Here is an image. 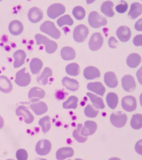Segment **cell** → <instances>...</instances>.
<instances>
[{
	"instance_id": "obj_41",
	"label": "cell",
	"mask_w": 142,
	"mask_h": 160,
	"mask_svg": "<svg viewBox=\"0 0 142 160\" xmlns=\"http://www.w3.org/2000/svg\"><path fill=\"white\" fill-rule=\"evenodd\" d=\"M84 112L85 115L87 117L93 118L97 117L99 111L95 109L91 105L88 104L85 107Z\"/></svg>"
},
{
	"instance_id": "obj_26",
	"label": "cell",
	"mask_w": 142,
	"mask_h": 160,
	"mask_svg": "<svg viewBox=\"0 0 142 160\" xmlns=\"http://www.w3.org/2000/svg\"><path fill=\"white\" fill-rule=\"evenodd\" d=\"M141 60V57L138 54L134 53L129 55L126 59V64L131 68H135L140 64Z\"/></svg>"
},
{
	"instance_id": "obj_10",
	"label": "cell",
	"mask_w": 142,
	"mask_h": 160,
	"mask_svg": "<svg viewBox=\"0 0 142 160\" xmlns=\"http://www.w3.org/2000/svg\"><path fill=\"white\" fill-rule=\"evenodd\" d=\"M122 105L123 109L128 112L135 110L137 107L136 98L131 95L126 96L122 99Z\"/></svg>"
},
{
	"instance_id": "obj_12",
	"label": "cell",
	"mask_w": 142,
	"mask_h": 160,
	"mask_svg": "<svg viewBox=\"0 0 142 160\" xmlns=\"http://www.w3.org/2000/svg\"><path fill=\"white\" fill-rule=\"evenodd\" d=\"M122 85L124 89L127 92L134 91L136 86L134 77L130 75H126L122 79Z\"/></svg>"
},
{
	"instance_id": "obj_43",
	"label": "cell",
	"mask_w": 142,
	"mask_h": 160,
	"mask_svg": "<svg viewBox=\"0 0 142 160\" xmlns=\"http://www.w3.org/2000/svg\"><path fill=\"white\" fill-rule=\"evenodd\" d=\"M16 157L18 160H26L28 158V154L25 149H20L16 151Z\"/></svg>"
},
{
	"instance_id": "obj_42",
	"label": "cell",
	"mask_w": 142,
	"mask_h": 160,
	"mask_svg": "<svg viewBox=\"0 0 142 160\" xmlns=\"http://www.w3.org/2000/svg\"><path fill=\"white\" fill-rule=\"evenodd\" d=\"M121 3L115 7V9L117 12L119 13H123L125 12L128 8L127 3L124 1H121Z\"/></svg>"
},
{
	"instance_id": "obj_6",
	"label": "cell",
	"mask_w": 142,
	"mask_h": 160,
	"mask_svg": "<svg viewBox=\"0 0 142 160\" xmlns=\"http://www.w3.org/2000/svg\"><path fill=\"white\" fill-rule=\"evenodd\" d=\"M26 68H24L16 73L15 82L18 85L25 87L30 82L31 77L30 74L25 72Z\"/></svg>"
},
{
	"instance_id": "obj_39",
	"label": "cell",
	"mask_w": 142,
	"mask_h": 160,
	"mask_svg": "<svg viewBox=\"0 0 142 160\" xmlns=\"http://www.w3.org/2000/svg\"><path fill=\"white\" fill-rule=\"evenodd\" d=\"M72 14L74 17L78 20H82L85 17L86 12L82 6H78L73 9Z\"/></svg>"
},
{
	"instance_id": "obj_38",
	"label": "cell",
	"mask_w": 142,
	"mask_h": 160,
	"mask_svg": "<svg viewBox=\"0 0 142 160\" xmlns=\"http://www.w3.org/2000/svg\"><path fill=\"white\" fill-rule=\"evenodd\" d=\"M39 124L41 127L42 131L44 134L47 132L51 127L49 116H46L41 118L39 121Z\"/></svg>"
},
{
	"instance_id": "obj_22",
	"label": "cell",
	"mask_w": 142,
	"mask_h": 160,
	"mask_svg": "<svg viewBox=\"0 0 142 160\" xmlns=\"http://www.w3.org/2000/svg\"><path fill=\"white\" fill-rule=\"evenodd\" d=\"M13 55L15 59L13 63L15 68L20 67L24 64L26 57V54L24 51L18 50L14 52Z\"/></svg>"
},
{
	"instance_id": "obj_23",
	"label": "cell",
	"mask_w": 142,
	"mask_h": 160,
	"mask_svg": "<svg viewBox=\"0 0 142 160\" xmlns=\"http://www.w3.org/2000/svg\"><path fill=\"white\" fill-rule=\"evenodd\" d=\"M13 90L12 84L6 76H0V90L4 93L10 92Z\"/></svg>"
},
{
	"instance_id": "obj_17",
	"label": "cell",
	"mask_w": 142,
	"mask_h": 160,
	"mask_svg": "<svg viewBox=\"0 0 142 160\" xmlns=\"http://www.w3.org/2000/svg\"><path fill=\"white\" fill-rule=\"evenodd\" d=\"M8 30L12 35L17 36L21 34L23 30V25L18 20H14L11 21L8 25Z\"/></svg>"
},
{
	"instance_id": "obj_36",
	"label": "cell",
	"mask_w": 142,
	"mask_h": 160,
	"mask_svg": "<svg viewBox=\"0 0 142 160\" xmlns=\"http://www.w3.org/2000/svg\"><path fill=\"white\" fill-rule=\"evenodd\" d=\"M82 127V124H78L77 125V128L74 130L73 133V137L80 143L85 142L88 139L87 137L83 136L81 134V132Z\"/></svg>"
},
{
	"instance_id": "obj_28",
	"label": "cell",
	"mask_w": 142,
	"mask_h": 160,
	"mask_svg": "<svg viewBox=\"0 0 142 160\" xmlns=\"http://www.w3.org/2000/svg\"><path fill=\"white\" fill-rule=\"evenodd\" d=\"M114 4L112 1H107L104 2L101 6V11L105 15L109 17H112L114 15L113 10Z\"/></svg>"
},
{
	"instance_id": "obj_15",
	"label": "cell",
	"mask_w": 142,
	"mask_h": 160,
	"mask_svg": "<svg viewBox=\"0 0 142 160\" xmlns=\"http://www.w3.org/2000/svg\"><path fill=\"white\" fill-rule=\"evenodd\" d=\"M43 14L42 10L37 7L30 9L28 13L29 20L32 23H36L40 21L43 18Z\"/></svg>"
},
{
	"instance_id": "obj_16",
	"label": "cell",
	"mask_w": 142,
	"mask_h": 160,
	"mask_svg": "<svg viewBox=\"0 0 142 160\" xmlns=\"http://www.w3.org/2000/svg\"><path fill=\"white\" fill-rule=\"evenodd\" d=\"M28 97L32 102H36L39 99H42L45 95V92L42 89L37 87L31 88L29 91Z\"/></svg>"
},
{
	"instance_id": "obj_5",
	"label": "cell",
	"mask_w": 142,
	"mask_h": 160,
	"mask_svg": "<svg viewBox=\"0 0 142 160\" xmlns=\"http://www.w3.org/2000/svg\"><path fill=\"white\" fill-rule=\"evenodd\" d=\"M89 33V31L87 26L83 24L79 25L76 26L74 30L73 39L78 43H83L87 37Z\"/></svg>"
},
{
	"instance_id": "obj_37",
	"label": "cell",
	"mask_w": 142,
	"mask_h": 160,
	"mask_svg": "<svg viewBox=\"0 0 142 160\" xmlns=\"http://www.w3.org/2000/svg\"><path fill=\"white\" fill-rule=\"evenodd\" d=\"M66 71L67 74L69 75L76 76L80 73V66L76 63H71L66 66Z\"/></svg>"
},
{
	"instance_id": "obj_24",
	"label": "cell",
	"mask_w": 142,
	"mask_h": 160,
	"mask_svg": "<svg viewBox=\"0 0 142 160\" xmlns=\"http://www.w3.org/2000/svg\"><path fill=\"white\" fill-rule=\"evenodd\" d=\"M142 10V5L140 3L136 2L132 4L128 13V17L132 19L136 18L141 14Z\"/></svg>"
},
{
	"instance_id": "obj_14",
	"label": "cell",
	"mask_w": 142,
	"mask_h": 160,
	"mask_svg": "<svg viewBox=\"0 0 142 160\" xmlns=\"http://www.w3.org/2000/svg\"><path fill=\"white\" fill-rule=\"evenodd\" d=\"M97 129V125L94 121L87 120L84 123V126L81 130V135L83 136L88 137L93 134Z\"/></svg>"
},
{
	"instance_id": "obj_4",
	"label": "cell",
	"mask_w": 142,
	"mask_h": 160,
	"mask_svg": "<svg viewBox=\"0 0 142 160\" xmlns=\"http://www.w3.org/2000/svg\"><path fill=\"white\" fill-rule=\"evenodd\" d=\"M127 117L126 114L121 111L112 113L110 117V121L114 127L121 128L123 127L126 124Z\"/></svg>"
},
{
	"instance_id": "obj_45",
	"label": "cell",
	"mask_w": 142,
	"mask_h": 160,
	"mask_svg": "<svg viewBox=\"0 0 142 160\" xmlns=\"http://www.w3.org/2000/svg\"><path fill=\"white\" fill-rule=\"evenodd\" d=\"M142 36L141 34H138L135 36L133 40V42L134 45L136 46H142Z\"/></svg>"
},
{
	"instance_id": "obj_18",
	"label": "cell",
	"mask_w": 142,
	"mask_h": 160,
	"mask_svg": "<svg viewBox=\"0 0 142 160\" xmlns=\"http://www.w3.org/2000/svg\"><path fill=\"white\" fill-rule=\"evenodd\" d=\"M104 81L106 85L110 88H114L118 85V80L115 74L109 71L104 74Z\"/></svg>"
},
{
	"instance_id": "obj_21",
	"label": "cell",
	"mask_w": 142,
	"mask_h": 160,
	"mask_svg": "<svg viewBox=\"0 0 142 160\" xmlns=\"http://www.w3.org/2000/svg\"><path fill=\"white\" fill-rule=\"evenodd\" d=\"M88 89L96 94L103 96L106 91L105 88L100 82H90L87 85Z\"/></svg>"
},
{
	"instance_id": "obj_11",
	"label": "cell",
	"mask_w": 142,
	"mask_h": 160,
	"mask_svg": "<svg viewBox=\"0 0 142 160\" xmlns=\"http://www.w3.org/2000/svg\"><path fill=\"white\" fill-rule=\"evenodd\" d=\"M16 115L18 116H22L24 118L25 123L30 124L34 120V117L30 111L24 106H20L16 110Z\"/></svg>"
},
{
	"instance_id": "obj_19",
	"label": "cell",
	"mask_w": 142,
	"mask_h": 160,
	"mask_svg": "<svg viewBox=\"0 0 142 160\" xmlns=\"http://www.w3.org/2000/svg\"><path fill=\"white\" fill-rule=\"evenodd\" d=\"M83 75L87 80H93L100 77V73L96 67L93 66H89L86 68L84 70Z\"/></svg>"
},
{
	"instance_id": "obj_33",
	"label": "cell",
	"mask_w": 142,
	"mask_h": 160,
	"mask_svg": "<svg viewBox=\"0 0 142 160\" xmlns=\"http://www.w3.org/2000/svg\"><path fill=\"white\" fill-rule=\"evenodd\" d=\"M106 102L109 107L112 110L114 109L118 104L117 95L114 92H109L106 97Z\"/></svg>"
},
{
	"instance_id": "obj_32",
	"label": "cell",
	"mask_w": 142,
	"mask_h": 160,
	"mask_svg": "<svg viewBox=\"0 0 142 160\" xmlns=\"http://www.w3.org/2000/svg\"><path fill=\"white\" fill-rule=\"evenodd\" d=\"M52 75V72L51 69L46 67L40 75L37 78V81L41 85H45L48 83V78L51 76Z\"/></svg>"
},
{
	"instance_id": "obj_47",
	"label": "cell",
	"mask_w": 142,
	"mask_h": 160,
	"mask_svg": "<svg viewBox=\"0 0 142 160\" xmlns=\"http://www.w3.org/2000/svg\"><path fill=\"white\" fill-rule=\"evenodd\" d=\"M135 28L138 31H142V18L140 19L136 23Z\"/></svg>"
},
{
	"instance_id": "obj_1",
	"label": "cell",
	"mask_w": 142,
	"mask_h": 160,
	"mask_svg": "<svg viewBox=\"0 0 142 160\" xmlns=\"http://www.w3.org/2000/svg\"><path fill=\"white\" fill-rule=\"evenodd\" d=\"M35 38L37 45L43 44L45 45V51L48 53H54L57 48V44L55 42L49 39L43 35L39 33L36 34L35 35Z\"/></svg>"
},
{
	"instance_id": "obj_35",
	"label": "cell",
	"mask_w": 142,
	"mask_h": 160,
	"mask_svg": "<svg viewBox=\"0 0 142 160\" xmlns=\"http://www.w3.org/2000/svg\"><path fill=\"white\" fill-rule=\"evenodd\" d=\"M78 100V99L76 97L71 96L63 103V107L65 109H75L77 107Z\"/></svg>"
},
{
	"instance_id": "obj_29",
	"label": "cell",
	"mask_w": 142,
	"mask_h": 160,
	"mask_svg": "<svg viewBox=\"0 0 142 160\" xmlns=\"http://www.w3.org/2000/svg\"><path fill=\"white\" fill-rule=\"evenodd\" d=\"M61 55L63 59L66 60L73 59L76 56L75 50L70 46L63 48L61 51Z\"/></svg>"
},
{
	"instance_id": "obj_44",
	"label": "cell",
	"mask_w": 142,
	"mask_h": 160,
	"mask_svg": "<svg viewBox=\"0 0 142 160\" xmlns=\"http://www.w3.org/2000/svg\"><path fill=\"white\" fill-rule=\"evenodd\" d=\"M109 47L112 48H116L118 45V42L113 36L110 37L108 41Z\"/></svg>"
},
{
	"instance_id": "obj_8",
	"label": "cell",
	"mask_w": 142,
	"mask_h": 160,
	"mask_svg": "<svg viewBox=\"0 0 142 160\" xmlns=\"http://www.w3.org/2000/svg\"><path fill=\"white\" fill-rule=\"evenodd\" d=\"M103 43V38L99 32L93 34L89 43L88 46L90 49L93 51H97L100 49Z\"/></svg>"
},
{
	"instance_id": "obj_34",
	"label": "cell",
	"mask_w": 142,
	"mask_h": 160,
	"mask_svg": "<svg viewBox=\"0 0 142 160\" xmlns=\"http://www.w3.org/2000/svg\"><path fill=\"white\" fill-rule=\"evenodd\" d=\"M131 127L135 130L141 129L142 126V116L140 114L133 115L130 121Z\"/></svg>"
},
{
	"instance_id": "obj_31",
	"label": "cell",
	"mask_w": 142,
	"mask_h": 160,
	"mask_svg": "<svg viewBox=\"0 0 142 160\" xmlns=\"http://www.w3.org/2000/svg\"><path fill=\"white\" fill-rule=\"evenodd\" d=\"M86 95L89 97L93 105L96 108L101 109L105 108V105L101 98L90 92H87Z\"/></svg>"
},
{
	"instance_id": "obj_3",
	"label": "cell",
	"mask_w": 142,
	"mask_h": 160,
	"mask_svg": "<svg viewBox=\"0 0 142 160\" xmlns=\"http://www.w3.org/2000/svg\"><path fill=\"white\" fill-rule=\"evenodd\" d=\"M88 22L90 26L97 28L106 25L107 21L97 11H94L90 13L88 17Z\"/></svg>"
},
{
	"instance_id": "obj_7",
	"label": "cell",
	"mask_w": 142,
	"mask_h": 160,
	"mask_svg": "<svg viewBox=\"0 0 142 160\" xmlns=\"http://www.w3.org/2000/svg\"><path fill=\"white\" fill-rule=\"evenodd\" d=\"M65 11V7L63 4L60 3H55L49 7L47 13L49 18L55 19L64 14Z\"/></svg>"
},
{
	"instance_id": "obj_9",
	"label": "cell",
	"mask_w": 142,
	"mask_h": 160,
	"mask_svg": "<svg viewBox=\"0 0 142 160\" xmlns=\"http://www.w3.org/2000/svg\"><path fill=\"white\" fill-rule=\"evenodd\" d=\"M52 144L47 139H41L37 143L35 146V151L38 155L45 156L48 154L51 150Z\"/></svg>"
},
{
	"instance_id": "obj_48",
	"label": "cell",
	"mask_w": 142,
	"mask_h": 160,
	"mask_svg": "<svg viewBox=\"0 0 142 160\" xmlns=\"http://www.w3.org/2000/svg\"><path fill=\"white\" fill-rule=\"evenodd\" d=\"M4 125V121L2 117L0 115V129H2Z\"/></svg>"
},
{
	"instance_id": "obj_20",
	"label": "cell",
	"mask_w": 142,
	"mask_h": 160,
	"mask_svg": "<svg viewBox=\"0 0 142 160\" xmlns=\"http://www.w3.org/2000/svg\"><path fill=\"white\" fill-rule=\"evenodd\" d=\"M74 151L69 147H63L59 148L56 153V158L58 160H63L73 156Z\"/></svg>"
},
{
	"instance_id": "obj_2",
	"label": "cell",
	"mask_w": 142,
	"mask_h": 160,
	"mask_svg": "<svg viewBox=\"0 0 142 160\" xmlns=\"http://www.w3.org/2000/svg\"><path fill=\"white\" fill-rule=\"evenodd\" d=\"M40 31L55 39H59L61 36L60 31L56 27L54 23L49 21L44 22L40 26Z\"/></svg>"
},
{
	"instance_id": "obj_30",
	"label": "cell",
	"mask_w": 142,
	"mask_h": 160,
	"mask_svg": "<svg viewBox=\"0 0 142 160\" xmlns=\"http://www.w3.org/2000/svg\"><path fill=\"white\" fill-rule=\"evenodd\" d=\"M43 66L42 61L37 58H34L32 59L30 63V67L32 74H38Z\"/></svg>"
},
{
	"instance_id": "obj_13",
	"label": "cell",
	"mask_w": 142,
	"mask_h": 160,
	"mask_svg": "<svg viewBox=\"0 0 142 160\" xmlns=\"http://www.w3.org/2000/svg\"><path fill=\"white\" fill-rule=\"evenodd\" d=\"M116 34L121 42H125L129 40L131 36V32L129 28L126 26H122L117 29Z\"/></svg>"
},
{
	"instance_id": "obj_46",
	"label": "cell",
	"mask_w": 142,
	"mask_h": 160,
	"mask_svg": "<svg viewBox=\"0 0 142 160\" xmlns=\"http://www.w3.org/2000/svg\"><path fill=\"white\" fill-rule=\"evenodd\" d=\"M135 149L136 152L141 155H142V140L138 141L135 146Z\"/></svg>"
},
{
	"instance_id": "obj_40",
	"label": "cell",
	"mask_w": 142,
	"mask_h": 160,
	"mask_svg": "<svg viewBox=\"0 0 142 160\" xmlns=\"http://www.w3.org/2000/svg\"><path fill=\"white\" fill-rule=\"evenodd\" d=\"M57 23L60 27H62L65 25L71 26L73 24V21L70 15L66 14L58 19L57 20Z\"/></svg>"
},
{
	"instance_id": "obj_25",
	"label": "cell",
	"mask_w": 142,
	"mask_h": 160,
	"mask_svg": "<svg viewBox=\"0 0 142 160\" xmlns=\"http://www.w3.org/2000/svg\"><path fill=\"white\" fill-rule=\"evenodd\" d=\"M62 82L63 85L67 89L73 92L77 90L79 87V83L77 81L67 77L63 78Z\"/></svg>"
},
{
	"instance_id": "obj_27",
	"label": "cell",
	"mask_w": 142,
	"mask_h": 160,
	"mask_svg": "<svg viewBox=\"0 0 142 160\" xmlns=\"http://www.w3.org/2000/svg\"><path fill=\"white\" fill-rule=\"evenodd\" d=\"M31 109L37 115L43 114L48 110V107L45 102L40 101L33 103L30 105Z\"/></svg>"
}]
</instances>
